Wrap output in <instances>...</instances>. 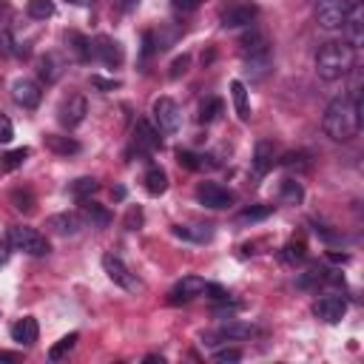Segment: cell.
Returning a JSON list of instances; mask_svg holds the SVG:
<instances>
[{
	"label": "cell",
	"instance_id": "cell-7",
	"mask_svg": "<svg viewBox=\"0 0 364 364\" xmlns=\"http://www.w3.org/2000/svg\"><path fill=\"white\" fill-rule=\"evenodd\" d=\"M256 14H259V9H256L253 3L233 0V3H228V6L219 11V23H222L225 28H242V26H250V23L256 20Z\"/></svg>",
	"mask_w": 364,
	"mask_h": 364
},
{
	"label": "cell",
	"instance_id": "cell-3",
	"mask_svg": "<svg viewBox=\"0 0 364 364\" xmlns=\"http://www.w3.org/2000/svg\"><path fill=\"white\" fill-rule=\"evenodd\" d=\"M9 245H11V250H20V253H26V256H46L51 247H48V242H46V236L40 233V230H34V228H26V225H14V228H9Z\"/></svg>",
	"mask_w": 364,
	"mask_h": 364
},
{
	"label": "cell",
	"instance_id": "cell-6",
	"mask_svg": "<svg viewBox=\"0 0 364 364\" xmlns=\"http://www.w3.org/2000/svg\"><path fill=\"white\" fill-rule=\"evenodd\" d=\"M154 122H156V131L162 134H176L179 125H182V111L179 105L171 100V97H159L154 102Z\"/></svg>",
	"mask_w": 364,
	"mask_h": 364
},
{
	"label": "cell",
	"instance_id": "cell-26",
	"mask_svg": "<svg viewBox=\"0 0 364 364\" xmlns=\"http://www.w3.org/2000/svg\"><path fill=\"white\" fill-rule=\"evenodd\" d=\"M301 199H304V188H301V182H296V179H284L282 188H279V202H282V205H301Z\"/></svg>",
	"mask_w": 364,
	"mask_h": 364
},
{
	"label": "cell",
	"instance_id": "cell-38",
	"mask_svg": "<svg viewBox=\"0 0 364 364\" xmlns=\"http://www.w3.org/2000/svg\"><path fill=\"white\" fill-rule=\"evenodd\" d=\"M270 205H259V208H245L242 213H239V222H259V219H264V216H270Z\"/></svg>",
	"mask_w": 364,
	"mask_h": 364
},
{
	"label": "cell",
	"instance_id": "cell-14",
	"mask_svg": "<svg viewBox=\"0 0 364 364\" xmlns=\"http://www.w3.org/2000/svg\"><path fill=\"white\" fill-rule=\"evenodd\" d=\"M134 148L136 154H151L159 148V131L148 119H136L134 125Z\"/></svg>",
	"mask_w": 364,
	"mask_h": 364
},
{
	"label": "cell",
	"instance_id": "cell-19",
	"mask_svg": "<svg viewBox=\"0 0 364 364\" xmlns=\"http://www.w3.org/2000/svg\"><path fill=\"white\" fill-rule=\"evenodd\" d=\"M37 336H40V327H37V321L31 316H26V318H20V321L11 324V338L17 344H34Z\"/></svg>",
	"mask_w": 364,
	"mask_h": 364
},
{
	"label": "cell",
	"instance_id": "cell-36",
	"mask_svg": "<svg viewBox=\"0 0 364 364\" xmlns=\"http://www.w3.org/2000/svg\"><path fill=\"white\" fill-rule=\"evenodd\" d=\"M26 159H28V148H14V151H9V154L3 156L0 165H3L6 171H14V168H20Z\"/></svg>",
	"mask_w": 364,
	"mask_h": 364
},
{
	"label": "cell",
	"instance_id": "cell-11",
	"mask_svg": "<svg viewBox=\"0 0 364 364\" xmlns=\"http://www.w3.org/2000/svg\"><path fill=\"white\" fill-rule=\"evenodd\" d=\"M91 48H94V57H97L100 63H105V65H114V68H117V65H122V60H125V54H122V46H119L117 40L105 37V34L94 37Z\"/></svg>",
	"mask_w": 364,
	"mask_h": 364
},
{
	"label": "cell",
	"instance_id": "cell-1",
	"mask_svg": "<svg viewBox=\"0 0 364 364\" xmlns=\"http://www.w3.org/2000/svg\"><path fill=\"white\" fill-rule=\"evenodd\" d=\"M321 128L336 142H350L361 128V97H336L321 119Z\"/></svg>",
	"mask_w": 364,
	"mask_h": 364
},
{
	"label": "cell",
	"instance_id": "cell-21",
	"mask_svg": "<svg viewBox=\"0 0 364 364\" xmlns=\"http://www.w3.org/2000/svg\"><path fill=\"white\" fill-rule=\"evenodd\" d=\"M145 191L151 193V196H162L165 191H168V173L159 168V165H151L148 171H145Z\"/></svg>",
	"mask_w": 364,
	"mask_h": 364
},
{
	"label": "cell",
	"instance_id": "cell-22",
	"mask_svg": "<svg viewBox=\"0 0 364 364\" xmlns=\"http://www.w3.org/2000/svg\"><path fill=\"white\" fill-rule=\"evenodd\" d=\"M46 148L60 154V156H68V154H80V142L74 136H60V134H46Z\"/></svg>",
	"mask_w": 364,
	"mask_h": 364
},
{
	"label": "cell",
	"instance_id": "cell-9",
	"mask_svg": "<svg viewBox=\"0 0 364 364\" xmlns=\"http://www.w3.org/2000/svg\"><path fill=\"white\" fill-rule=\"evenodd\" d=\"M259 333V327H253V324H245V321H222L219 327H216V333H208L205 338V344H216V341H230V338H253Z\"/></svg>",
	"mask_w": 364,
	"mask_h": 364
},
{
	"label": "cell",
	"instance_id": "cell-25",
	"mask_svg": "<svg viewBox=\"0 0 364 364\" xmlns=\"http://www.w3.org/2000/svg\"><path fill=\"white\" fill-rule=\"evenodd\" d=\"M230 97H233L236 117H239V119H247V117H250V102H247V88H245L242 80H233V82H230Z\"/></svg>",
	"mask_w": 364,
	"mask_h": 364
},
{
	"label": "cell",
	"instance_id": "cell-49",
	"mask_svg": "<svg viewBox=\"0 0 364 364\" xmlns=\"http://www.w3.org/2000/svg\"><path fill=\"white\" fill-rule=\"evenodd\" d=\"M0 361H20V355H17V353H6V350H0Z\"/></svg>",
	"mask_w": 364,
	"mask_h": 364
},
{
	"label": "cell",
	"instance_id": "cell-41",
	"mask_svg": "<svg viewBox=\"0 0 364 364\" xmlns=\"http://www.w3.org/2000/svg\"><path fill=\"white\" fill-rule=\"evenodd\" d=\"M239 358H242L239 350H219V353H213V361L216 364H228V361H239Z\"/></svg>",
	"mask_w": 364,
	"mask_h": 364
},
{
	"label": "cell",
	"instance_id": "cell-35",
	"mask_svg": "<svg viewBox=\"0 0 364 364\" xmlns=\"http://www.w3.org/2000/svg\"><path fill=\"white\" fill-rule=\"evenodd\" d=\"M222 114V100H205L202 108H199V122H213L216 117Z\"/></svg>",
	"mask_w": 364,
	"mask_h": 364
},
{
	"label": "cell",
	"instance_id": "cell-40",
	"mask_svg": "<svg viewBox=\"0 0 364 364\" xmlns=\"http://www.w3.org/2000/svg\"><path fill=\"white\" fill-rule=\"evenodd\" d=\"M9 54H14V40L6 28H0V57H9Z\"/></svg>",
	"mask_w": 364,
	"mask_h": 364
},
{
	"label": "cell",
	"instance_id": "cell-46",
	"mask_svg": "<svg viewBox=\"0 0 364 364\" xmlns=\"http://www.w3.org/2000/svg\"><path fill=\"white\" fill-rule=\"evenodd\" d=\"M205 293H210V299H228V290L225 287H219V284H205Z\"/></svg>",
	"mask_w": 364,
	"mask_h": 364
},
{
	"label": "cell",
	"instance_id": "cell-12",
	"mask_svg": "<svg viewBox=\"0 0 364 364\" xmlns=\"http://www.w3.org/2000/svg\"><path fill=\"white\" fill-rule=\"evenodd\" d=\"M40 97H43V91H40V85H37L34 80L20 77V80L11 82V100H14L17 105H23V108H37V105H40Z\"/></svg>",
	"mask_w": 364,
	"mask_h": 364
},
{
	"label": "cell",
	"instance_id": "cell-52",
	"mask_svg": "<svg viewBox=\"0 0 364 364\" xmlns=\"http://www.w3.org/2000/svg\"><path fill=\"white\" fill-rule=\"evenodd\" d=\"M71 3H80V0H71Z\"/></svg>",
	"mask_w": 364,
	"mask_h": 364
},
{
	"label": "cell",
	"instance_id": "cell-24",
	"mask_svg": "<svg viewBox=\"0 0 364 364\" xmlns=\"http://www.w3.org/2000/svg\"><path fill=\"white\" fill-rule=\"evenodd\" d=\"M173 233H176V236H182V239L199 242V245L213 239V228H210V225H176V228H173Z\"/></svg>",
	"mask_w": 364,
	"mask_h": 364
},
{
	"label": "cell",
	"instance_id": "cell-50",
	"mask_svg": "<svg viewBox=\"0 0 364 364\" xmlns=\"http://www.w3.org/2000/svg\"><path fill=\"white\" fill-rule=\"evenodd\" d=\"M119 3H122V9H134L139 0H119Z\"/></svg>",
	"mask_w": 364,
	"mask_h": 364
},
{
	"label": "cell",
	"instance_id": "cell-31",
	"mask_svg": "<svg viewBox=\"0 0 364 364\" xmlns=\"http://www.w3.org/2000/svg\"><path fill=\"white\" fill-rule=\"evenodd\" d=\"M77 338H80L77 333H68V336H63V338H60V341H57V344H54V347L48 350V361H60L63 355H68V353L74 350Z\"/></svg>",
	"mask_w": 364,
	"mask_h": 364
},
{
	"label": "cell",
	"instance_id": "cell-17",
	"mask_svg": "<svg viewBox=\"0 0 364 364\" xmlns=\"http://www.w3.org/2000/svg\"><path fill=\"white\" fill-rule=\"evenodd\" d=\"M253 176H264L273 168V142L270 139H259L256 151H253Z\"/></svg>",
	"mask_w": 364,
	"mask_h": 364
},
{
	"label": "cell",
	"instance_id": "cell-47",
	"mask_svg": "<svg viewBox=\"0 0 364 364\" xmlns=\"http://www.w3.org/2000/svg\"><path fill=\"white\" fill-rule=\"evenodd\" d=\"M173 6L182 9V11H193V9L199 6V0H173Z\"/></svg>",
	"mask_w": 364,
	"mask_h": 364
},
{
	"label": "cell",
	"instance_id": "cell-29",
	"mask_svg": "<svg viewBox=\"0 0 364 364\" xmlns=\"http://www.w3.org/2000/svg\"><path fill=\"white\" fill-rule=\"evenodd\" d=\"M40 68V77L46 80V82H54L57 77H60V71H63V63H60V57H54V54H46V57H40V63H37Z\"/></svg>",
	"mask_w": 364,
	"mask_h": 364
},
{
	"label": "cell",
	"instance_id": "cell-15",
	"mask_svg": "<svg viewBox=\"0 0 364 364\" xmlns=\"http://www.w3.org/2000/svg\"><path fill=\"white\" fill-rule=\"evenodd\" d=\"M344 34H347V43L353 46V48H358L361 43H364V9H361V3H353L350 6V14H347V20H344Z\"/></svg>",
	"mask_w": 364,
	"mask_h": 364
},
{
	"label": "cell",
	"instance_id": "cell-28",
	"mask_svg": "<svg viewBox=\"0 0 364 364\" xmlns=\"http://www.w3.org/2000/svg\"><path fill=\"white\" fill-rule=\"evenodd\" d=\"M282 165L287 168V171H296V173H304V171H310V154L307 151H290V154H284L282 156Z\"/></svg>",
	"mask_w": 364,
	"mask_h": 364
},
{
	"label": "cell",
	"instance_id": "cell-23",
	"mask_svg": "<svg viewBox=\"0 0 364 364\" xmlns=\"http://www.w3.org/2000/svg\"><path fill=\"white\" fill-rule=\"evenodd\" d=\"M65 43L71 46V51H74V57H77L80 63H88V60L94 57L91 40H88V37H82L80 31H68V34H65Z\"/></svg>",
	"mask_w": 364,
	"mask_h": 364
},
{
	"label": "cell",
	"instance_id": "cell-4",
	"mask_svg": "<svg viewBox=\"0 0 364 364\" xmlns=\"http://www.w3.org/2000/svg\"><path fill=\"white\" fill-rule=\"evenodd\" d=\"M350 0H318L316 6V20L324 31H338L350 14Z\"/></svg>",
	"mask_w": 364,
	"mask_h": 364
},
{
	"label": "cell",
	"instance_id": "cell-16",
	"mask_svg": "<svg viewBox=\"0 0 364 364\" xmlns=\"http://www.w3.org/2000/svg\"><path fill=\"white\" fill-rule=\"evenodd\" d=\"M205 279H199V276H182L176 284H173V290H171V301L176 304V301H191V299H196V296H202L205 293Z\"/></svg>",
	"mask_w": 364,
	"mask_h": 364
},
{
	"label": "cell",
	"instance_id": "cell-43",
	"mask_svg": "<svg viewBox=\"0 0 364 364\" xmlns=\"http://www.w3.org/2000/svg\"><path fill=\"white\" fill-rule=\"evenodd\" d=\"M139 225H142V210H139V208H131L128 216H125V228H128V230H136Z\"/></svg>",
	"mask_w": 364,
	"mask_h": 364
},
{
	"label": "cell",
	"instance_id": "cell-10",
	"mask_svg": "<svg viewBox=\"0 0 364 364\" xmlns=\"http://www.w3.org/2000/svg\"><path fill=\"white\" fill-rule=\"evenodd\" d=\"M347 313V301L344 296H321L316 304H313V316L327 321V324H338Z\"/></svg>",
	"mask_w": 364,
	"mask_h": 364
},
{
	"label": "cell",
	"instance_id": "cell-30",
	"mask_svg": "<svg viewBox=\"0 0 364 364\" xmlns=\"http://www.w3.org/2000/svg\"><path fill=\"white\" fill-rule=\"evenodd\" d=\"M82 213H85V219L91 222V228H105V225L111 222V213H108L102 205H97V202H85V205H82Z\"/></svg>",
	"mask_w": 364,
	"mask_h": 364
},
{
	"label": "cell",
	"instance_id": "cell-2",
	"mask_svg": "<svg viewBox=\"0 0 364 364\" xmlns=\"http://www.w3.org/2000/svg\"><path fill=\"white\" fill-rule=\"evenodd\" d=\"M355 68V48L350 43H324L318 51H316V71L321 80L333 82V80H341L347 77L350 71Z\"/></svg>",
	"mask_w": 364,
	"mask_h": 364
},
{
	"label": "cell",
	"instance_id": "cell-13",
	"mask_svg": "<svg viewBox=\"0 0 364 364\" xmlns=\"http://www.w3.org/2000/svg\"><path fill=\"white\" fill-rule=\"evenodd\" d=\"M85 114H88V105H85V97H80V94H74V97H68L63 105H60V125L63 128H77L82 119H85Z\"/></svg>",
	"mask_w": 364,
	"mask_h": 364
},
{
	"label": "cell",
	"instance_id": "cell-5",
	"mask_svg": "<svg viewBox=\"0 0 364 364\" xmlns=\"http://www.w3.org/2000/svg\"><path fill=\"white\" fill-rule=\"evenodd\" d=\"M102 267H105V276L117 284V287H122V290H128V293H136V290H142V284H139V279L128 270V264L119 259V256H114V253H105L102 256Z\"/></svg>",
	"mask_w": 364,
	"mask_h": 364
},
{
	"label": "cell",
	"instance_id": "cell-44",
	"mask_svg": "<svg viewBox=\"0 0 364 364\" xmlns=\"http://www.w3.org/2000/svg\"><path fill=\"white\" fill-rule=\"evenodd\" d=\"M14 136V128H11V119L0 114V142H11Z\"/></svg>",
	"mask_w": 364,
	"mask_h": 364
},
{
	"label": "cell",
	"instance_id": "cell-39",
	"mask_svg": "<svg viewBox=\"0 0 364 364\" xmlns=\"http://www.w3.org/2000/svg\"><path fill=\"white\" fill-rule=\"evenodd\" d=\"M307 253H304V245L301 242H290L287 247H284V259L287 262H301Z\"/></svg>",
	"mask_w": 364,
	"mask_h": 364
},
{
	"label": "cell",
	"instance_id": "cell-37",
	"mask_svg": "<svg viewBox=\"0 0 364 364\" xmlns=\"http://www.w3.org/2000/svg\"><path fill=\"white\" fill-rule=\"evenodd\" d=\"M176 159H179V165L188 168V171H199V168L205 165V156H199V154H193V151H179Z\"/></svg>",
	"mask_w": 364,
	"mask_h": 364
},
{
	"label": "cell",
	"instance_id": "cell-8",
	"mask_svg": "<svg viewBox=\"0 0 364 364\" xmlns=\"http://www.w3.org/2000/svg\"><path fill=\"white\" fill-rule=\"evenodd\" d=\"M196 199H199V205H205V208H210V210H222V208L233 205V193H230L228 188L216 185V182H199Z\"/></svg>",
	"mask_w": 364,
	"mask_h": 364
},
{
	"label": "cell",
	"instance_id": "cell-27",
	"mask_svg": "<svg viewBox=\"0 0 364 364\" xmlns=\"http://www.w3.org/2000/svg\"><path fill=\"white\" fill-rule=\"evenodd\" d=\"M264 51H270V43H267V37H264V34H259V31H250L247 37H242V54H245V57H253V54H264Z\"/></svg>",
	"mask_w": 364,
	"mask_h": 364
},
{
	"label": "cell",
	"instance_id": "cell-45",
	"mask_svg": "<svg viewBox=\"0 0 364 364\" xmlns=\"http://www.w3.org/2000/svg\"><path fill=\"white\" fill-rule=\"evenodd\" d=\"M91 85H94V88H100V91H114V88H119V82H117V80H102V77H97V74L91 77Z\"/></svg>",
	"mask_w": 364,
	"mask_h": 364
},
{
	"label": "cell",
	"instance_id": "cell-51",
	"mask_svg": "<svg viewBox=\"0 0 364 364\" xmlns=\"http://www.w3.org/2000/svg\"><path fill=\"white\" fill-rule=\"evenodd\" d=\"M0 9H3V0H0Z\"/></svg>",
	"mask_w": 364,
	"mask_h": 364
},
{
	"label": "cell",
	"instance_id": "cell-20",
	"mask_svg": "<svg viewBox=\"0 0 364 364\" xmlns=\"http://www.w3.org/2000/svg\"><path fill=\"white\" fill-rule=\"evenodd\" d=\"M245 71L250 74V80H264L267 74H270V68H273V57H270V51H264V54H253V57H245Z\"/></svg>",
	"mask_w": 364,
	"mask_h": 364
},
{
	"label": "cell",
	"instance_id": "cell-48",
	"mask_svg": "<svg viewBox=\"0 0 364 364\" xmlns=\"http://www.w3.org/2000/svg\"><path fill=\"white\" fill-rule=\"evenodd\" d=\"M9 247H11V245H9V239H6V242L0 239V264H3L6 259H9Z\"/></svg>",
	"mask_w": 364,
	"mask_h": 364
},
{
	"label": "cell",
	"instance_id": "cell-33",
	"mask_svg": "<svg viewBox=\"0 0 364 364\" xmlns=\"http://www.w3.org/2000/svg\"><path fill=\"white\" fill-rule=\"evenodd\" d=\"M97 188H100V185H97V179H91V176H82V179H77V182L71 185V193H74L77 199H82V202H85V199H88V196H91Z\"/></svg>",
	"mask_w": 364,
	"mask_h": 364
},
{
	"label": "cell",
	"instance_id": "cell-34",
	"mask_svg": "<svg viewBox=\"0 0 364 364\" xmlns=\"http://www.w3.org/2000/svg\"><path fill=\"white\" fill-rule=\"evenodd\" d=\"M11 202H14V208L23 210V213H31V210H34V196H31V191L14 188V191H11Z\"/></svg>",
	"mask_w": 364,
	"mask_h": 364
},
{
	"label": "cell",
	"instance_id": "cell-42",
	"mask_svg": "<svg viewBox=\"0 0 364 364\" xmlns=\"http://www.w3.org/2000/svg\"><path fill=\"white\" fill-rule=\"evenodd\" d=\"M188 63H191V57H188V54H182V57H176V60L171 63V77L176 80L179 74H185V68H188Z\"/></svg>",
	"mask_w": 364,
	"mask_h": 364
},
{
	"label": "cell",
	"instance_id": "cell-18",
	"mask_svg": "<svg viewBox=\"0 0 364 364\" xmlns=\"http://www.w3.org/2000/svg\"><path fill=\"white\" fill-rule=\"evenodd\" d=\"M48 228L60 236H74V233H80L82 219L77 213H54V216H48Z\"/></svg>",
	"mask_w": 364,
	"mask_h": 364
},
{
	"label": "cell",
	"instance_id": "cell-32",
	"mask_svg": "<svg viewBox=\"0 0 364 364\" xmlns=\"http://www.w3.org/2000/svg\"><path fill=\"white\" fill-rule=\"evenodd\" d=\"M26 11L31 20H48V17H54V3L51 0H28Z\"/></svg>",
	"mask_w": 364,
	"mask_h": 364
}]
</instances>
